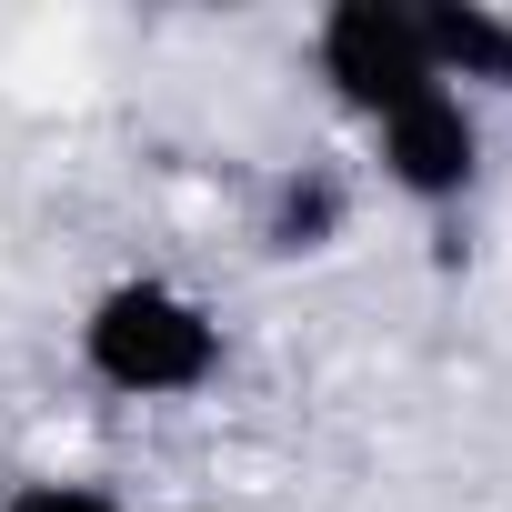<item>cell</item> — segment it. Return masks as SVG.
<instances>
[{"instance_id": "2", "label": "cell", "mask_w": 512, "mask_h": 512, "mask_svg": "<svg viewBox=\"0 0 512 512\" xmlns=\"http://www.w3.org/2000/svg\"><path fill=\"white\" fill-rule=\"evenodd\" d=\"M312 71H322L332 101L362 111V121H382V111L442 91L432 61H422V31H412V0H332V11L312 21Z\"/></svg>"}, {"instance_id": "6", "label": "cell", "mask_w": 512, "mask_h": 512, "mask_svg": "<svg viewBox=\"0 0 512 512\" xmlns=\"http://www.w3.org/2000/svg\"><path fill=\"white\" fill-rule=\"evenodd\" d=\"M0 512H131L111 482H71V472H31V482H11L0 492Z\"/></svg>"}, {"instance_id": "7", "label": "cell", "mask_w": 512, "mask_h": 512, "mask_svg": "<svg viewBox=\"0 0 512 512\" xmlns=\"http://www.w3.org/2000/svg\"><path fill=\"white\" fill-rule=\"evenodd\" d=\"M502 21H512V0H502Z\"/></svg>"}, {"instance_id": "3", "label": "cell", "mask_w": 512, "mask_h": 512, "mask_svg": "<svg viewBox=\"0 0 512 512\" xmlns=\"http://www.w3.org/2000/svg\"><path fill=\"white\" fill-rule=\"evenodd\" d=\"M372 161H382V181H392L402 201L452 211V201H472V181H482V111H472L462 91H422V101H402V111L372 121Z\"/></svg>"}, {"instance_id": "1", "label": "cell", "mask_w": 512, "mask_h": 512, "mask_svg": "<svg viewBox=\"0 0 512 512\" xmlns=\"http://www.w3.org/2000/svg\"><path fill=\"white\" fill-rule=\"evenodd\" d=\"M81 372L111 392V402H191L221 382L231 342H221V312L171 282V272H121L81 302V332H71Z\"/></svg>"}, {"instance_id": "5", "label": "cell", "mask_w": 512, "mask_h": 512, "mask_svg": "<svg viewBox=\"0 0 512 512\" xmlns=\"http://www.w3.org/2000/svg\"><path fill=\"white\" fill-rule=\"evenodd\" d=\"M342 231H352V181H342V171L302 161V171L272 181V201H262V241L282 251V262H292V251H332Z\"/></svg>"}, {"instance_id": "4", "label": "cell", "mask_w": 512, "mask_h": 512, "mask_svg": "<svg viewBox=\"0 0 512 512\" xmlns=\"http://www.w3.org/2000/svg\"><path fill=\"white\" fill-rule=\"evenodd\" d=\"M412 31H422V61L442 91H512V21L492 0H412Z\"/></svg>"}]
</instances>
